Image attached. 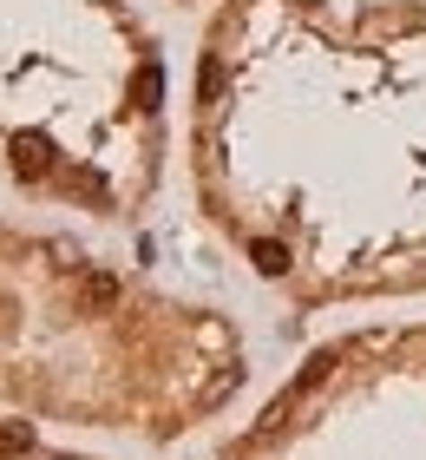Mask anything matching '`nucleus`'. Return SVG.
I'll return each mask as SVG.
<instances>
[{"label":"nucleus","instance_id":"1","mask_svg":"<svg viewBox=\"0 0 426 460\" xmlns=\"http://www.w3.org/2000/svg\"><path fill=\"white\" fill-rule=\"evenodd\" d=\"M7 164H13L20 178H47V172H53V138H47V132H13Z\"/></svg>","mask_w":426,"mask_h":460},{"label":"nucleus","instance_id":"3","mask_svg":"<svg viewBox=\"0 0 426 460\" xmlns=\"http://www.w3.org/2000/svg\"><path fill=\"white\" fill-rule=\"evenodd\" d=\"M158 99H164V73H158V66H138V79H132V106H138V112H158Z\"/></svg>","mask_w":426,"mask_h":460},{"label":"nucleus","instance_id":"2","mask_svg":"<svg viewBox=\"0 0 426 460\" xmlns=\"http://www.w3.org/2000/svg\"><path fill=\"white\" fill-rule=\"evenodd\" d=\"M79 303L92 309V316H105V309L118 303V277H105V270H92V277L79 283Z\"/></svg>","mask_w":426,"mask_h":460},{"label":"nucleus","instance_id":"5","mask_svg":"<svg viewBox=\"0 0 426 460\" xmlns=\"http://www.w3.org/2000/svg\"><path fill=\"white\" fill-rule=\"evenodd\" d=\"M33 447V434L27 428H13V421H0V460H20V454H27Z\"/></svg>","mask_w":426,"mask_h":460},{"label":"nucleus","instance_id":"4","mask_svg":"<svg viewBox=\"0 0 426 460\" xmlns=\"http://www.w3.org/2000/svg\"><path fill=\"white\" fill-rule=\"evenodd\" d=\"M256 270H263V277H283V270H289V250L263 237V243H256Z\"/></svg>","mask_w":426,"mask_h":460},{"label":"nucleus","instance_id":"6","mask_svg":"<svg viewBox=\"0 0 426 460\" xmlns=\"http://www.w3.org/2000/svg\"><path fill=\"white\" fill-rule=\"evenodd\" d=\"M302 7H315V0H302Z\"/></svg>","mask_w":426,"mask_h":460}]
</instances>
